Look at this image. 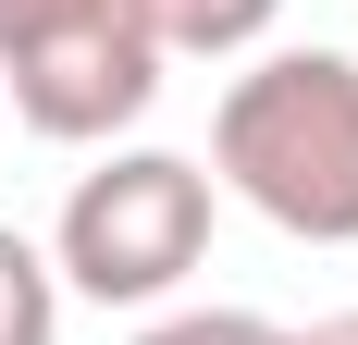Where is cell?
I'll return each mask as SVG.
<instances>
[{
  "instance_id": "5",
  "label": "cell",
  "mask_w": 358,
  "mask_h": 345,
  "mask_svg": "<svg viewBox=\"0 0 358 345\" xmlns=\"http://www.w3.org/2000/svg\"><path fill=\"white\" fill-rule=\"evenodd\" d=\"M62 333V272L0 222V345H50Z\"/></svg>"
},
{
  "instance_id": "4",
  "label": "cell",
  "mask_w": 358,
  "mask_h": 345,
  "mask_svg": "<svg viewBox=\"0 0 358 345\" xmlns=\"http://www.w3.org/2000/svg\"><path fill=\"white\" fill-rule=\"evenodd\" d=\"M272 13H285V0H136V25L161 37V62H235V50H259V37H272Z\"/></svg>"
},
{
  "instance_id": "2",
  "label": "cell",
  "mask_w": 358,
  "mask_h": 345,
  "mask_svg": "<svg viewBox=\"0 0 358 345\" xmlns=\"http://www.w3.org/2000/svg\"><path fill=\"white\" fill-rule=\"evenodd\" d=\"M0 99L25 136H124L161 99V37L136 0H0Z\"/></svg>"
},
{
  "instance_id": "1",
  "label": "cell",
  "mask_w": 358,
  "mask_h": 345,
  "mask_svg": "<svg viewBox=\"0 0 358 345\" xmlns=\"http://www.w3.org/2000/svg\"><path fill=\"white\" fill-rule=\"evenodd\" d=\"M210 185L296 247H358V62L346 50H272L210 111Z\"/></svg>"
},
{
  "instance_id": "7",
  "label": "cell",
  "mask_w": 358,
  "mask_h": 345,
  "mask_svg": "<svg viewBox=\"0 0 358 345\" xmlns=\"http://www.w3.org/2000/svg\"><path fill=\"white\" fill-rule=\"evenodd\" d=\"M285 345H358V309H334V321H309V333H285Z\"/></svg>"
},
{
  "instance_id": "6",
  "label": "cell",
  "mask_w": 358,
  "mask_h": 345,
  "mask_svg": "<svg viewBox=\"0 0 358 345\" xmlns=\"http://www.w3.org/2000/svg\"><path fill=\"white\" fill-rule=\"evenodd\" d=\"M148 345H285V333H272L259 309H173Z\"/></svg>"
},
{
  "instance_id": "3",
  "label": "cell",
  "mask_w": 358,
  "mask_h": 345,
  "mask_svg": "<svg viewBox=\"0 0 358 345\" xmlns=\"http://www.w3.org/2000/svg\"><path fill=\"white\" fill-rule=\"evenodd\" d=\"M210 259V172L173 161V148H124L62 198V235H50V272L99 309H148L173 296L185 272Z\"/></svg>"
}]
</instances>
